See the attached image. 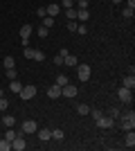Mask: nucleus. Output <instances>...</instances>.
<instances>
[{"instance_id": "obj_35", "label": "nucleus", "mask_w": 135, "mask_h": 151, "mask_svg": "<svg viewBox=\"0 0 135 151\" xmlns=\"http://www.w3.org/2000/svg\"><path fill=\"white\" fill-rule=\"evenodd\" d=\"M122 16H124V18H133V9H129V7H126V9L122 12Z\"/></svg>"}, {"instance_id": "obj_7", "label": "nucleus", "mask_w": 135, "mask_h": 151, "mask_svg": "<svg viewBox=\"0 0 135 151\" xmlns=\"http://www.w3.org/2000/svg\"><path fill=\"white\" fill-rule=\"evenodd\" d=\"M36 129H39V124L34 120H25L23 122V133H36Z\"/></svg>"}, {"instance_id": "obj_36", "label": "nucleus", "mask_w": 135, "mask_h": 151, "mask_svg": "<svg viewBox=\"0 0 135 151\" xmlns=\"http://www.w3.org/2000/svg\"><path fill=\"white\" fill-rule=\"evenodd\" d=\"M61 5H63V9H70V7H74V2L72 0H61Z\"/></svg>"}, {"instance_id": "obj_18", "label": "nucleus", "mask_w": 135, "mask_h": 151, "mask_svg": "<svg viewBox=\"0 0 135 151\" xmlns=\"http://www.w3.org/2000/svg\"><path fill=\"white\" fill-rule=\"evenodd\" d=\"M119 126H122L124 131H133V129H135V120H122Z\"/></svg>"}, {"instance_id": "obj_26", "label": "nucleus", "mask_w": 135, "mask_h": 151, "mask_svg": "<svg viewBox=\"0 0 135 151\" xmlns=\"http://www.w3.org/2000/svg\"><path fill=\"white\" fill-rule=\"evenodd\" d=\"M54 23H56V20L52 18V16H43V27H47V29H50V27L54 25Z\"/></svg>"}, {"instance_id": "obj_41", "label": "nucleus", "mask_w": 135, "mask_h": 151, "mask_svg": "<svg viewBox=\"0 0 135 151\" xmlns=\"http://www.w3.org/2000/svg\"><path fill=\"white\" fill-rule=\"evenodd\" d=\"M41 16V18H43V16H47V12H45V7H39V12H36Z\"/></svg>"}, {"instance_id": "obj_14", "label": "nucleus", "mask_w": 135, "mask_h": 151, "mask_svg": "<svg viewBox=\"0 0 135 151\" xmlns=\"http://www.w3.org/2000/svg\"><path fill=\"white\" fill-rule=\"evenodd\" d=\"M63 65H68V68H74V65H77V57H74V54H68V57H63Z\"/></svg>"}, {"instance_id": "obj_16", "label": "nucleus", "mask_w": 135, "mask_h": 151, "mask_svg": "<svg viewBox=\"0 0 135 151\" xmlns=\"http://www.w3.org/2000/svg\"><path fill=\"white\" fill-rule=\"evenodd\" d=\"M0 124H5L7 129H9V126H14V124H16V117H14V115H5V117L0 120Z\"/></svg>"}, {"instance_id": "obj_42", "label": "nucleus", "mask_w": 135, "mask_h": 151, "mask_svg": "<svg viewBox=\"0 0 135 151\" xmlns=\"http://www.w3.org/2000/svg\"><path fill=\"white\" fill-rule=\"evenodd\" d=\"M126 7H129V9H135V0H126Z\"/></svg>"}, {"instance_id": "obj_24", "label": "nucleus", "mask_w": 135, "mask_h": 151, "mask_svg": "<svg viewBox=\"0 0 135 151\" xmlns=\"http://www.w3.org/2000/svg\"><path fill=\"white\" fill-rule=\"evenodd\" d=\"M52 138H54V140H59V142H61V140L65 138V133L61 131V129H54V131H52Z\"/></svg>"}, {"instance_id": "obj_30", "label": "nucleus", "mask_w": 135, "mask_h": 151, "mask_svg": "<svg viewBox=\"0 0 135 151\" xmlns=\"http://www.w3.org/2000/svg\"><path fill=\"white\" fill-rule=\"evenodd\" d=\"M39 36H41V38L50 36V29H47V27H43V25H41V27H39Z\"/></svg>"}, {"instance_id": "obj_44", "label": "nucleus", "mask_w": 135, "mask_h": 151, "mask_svg": "<svg viewBox=\"0 0 135 151\" xmlns=\"http://www.w3.org/2000/svg\"><path fill=\"white\" fill-rule=\"evenodd\" d=\"M117 2H122V0H113V5H117Z\"/></svg>"}, {"instance_id": "obj_5", "label": "nucleus", "mask_w": 135, "mask_h": 151, "mask_svg": "<svg viewBox=\"0 0 135 151\" xmlns=\"http://www.w3.org/2000/svg\"><path fill=\"white\" fill-rule=\"evenodd\" d=\"M77 93H79V88L74 86V83H65L63 88H61V95H65V97H77Z\"/></svg>"}, {"instance_id": "obj_23", "label": "nucleus", "mask_w": 135, "mask_h": 151, "mask_svg": "<svg viewBox=\"0 0 135 151\" xmlns=\"http://www.w3.org/2000/svg\"><path fill=\"white\" fill-rule=\"evenodd\" d=\"M2 65H5V70L14 68V65H16V61H14V57H5V61H2Z\"/></svg>"}, {"instance_id": "obj_43", "label": "nucleus", "mask_w": 135, "mask_h": 151, "mask_svg": "<svg viewBox=\"0 0 135 151\" xmlns=\"http://www.w3.org/2000/svg\"><path fill=\"white\" fill-rule=\"evenodd\" d=\"M0 97H5V90H2V88H0Z\"/></svg>"}, {"instance_id": "obj_11", "label": "nucleus", "mask_w": 135, "mask_h": 151, "mask_svg": "<svg viewBox=\"0 0 135 151\" xmlns=\"http://www.w3.org/2000/svg\"><path fill=\"white\" fill-rule=\"evenodd\" d=\"M124 88H131V90L135 88V75H133V72L124 77Z\"/></svg>"}, {"instance_id": "obj_2", "label": "nucleus", "mask_w": 135, "mask_h": 151, "mask_svg": "<svg viewBox=\"0 0 135 151\" xmlns=\"http://www.w3.org/2000/svg\"><path fill=\"white\" fill-rule=\"evenodd\" d=\"M117 97H119V101H122V104H133V90L131 88H119L117 90Z\"/></svg>"}, {"instance_id": "obj_9", "label": "nucleus", "mask_w": 135, "mask_h": 151, "mask_svg": "<svg viewBox=\"0 0 135 151\" xmlns=\"http://www.w3.org/2000/svg\"><path fill=\"white\" fill-rule=\"evenodd\" d=\"M59 95H61V86L52 83L50 88H47V97H50V99H59Z\"/></svg>"}, {"instance_id": "obj_10", "label": "nucleus", "mask_w": 135, "mask_h": 151, "mask_svg": "<svg viewBox=\"0 0 135 151\" xmlns=\"http://www.w3.org/2000/svg\"><path fill=\"white\" fill-rule=\"evenodd\" d=\"M124 145L129 147V149H133V147H135V133H133V131H126V138H124Z\"/></svg>"}, {"instance_id": "obj_3", "label": "nucleus", "mask_w": 135, "mask_h": 151, "mask_svg": "<svg viewBox=\"0 0 135 151\" xmlns=\"http://www.w3.org/2000/svg\"><path fill=\"white\" fill-rule=\"evenodd\" d=\"M20 99L23 101H27V99H34V95H36V86H32V83H29V86H23V90H20Z\"/></svg>"}, {"instance_id": "obj_15", "label": "nucleus", "mask_w": 135, "mask_h": 151, "mask_svg": "<svg viewBox=\"0 0 135 151\" xmlns=\"http://www.w3.org/2000/svg\"><path fill=\"white\" fill-rule=\"evenodd\" d=\"M9 90H11V93H16V95H18L20 90H23V83H20L18 79H11V83H9Z\"/></svg>"}, {"instance_id": "obj_39", "label": "nucleus", "mask_w": 135, "mask_h": 151, "mask_svg": "<svg viewBox=\"0 0 135 151\" xmlns=\"http://www.w3.org/2000/svg\"><path fill=\"white\" fill-rule=\"evenodd\" d=\"M54 63L61 68V65H63V57H61V54H56V57H54Z\"/></svg>"}, {"instance_id": "obj_12", "label": "nucleus", "mask_w": 135, "mask_h": 151, "mask_svg": "<svg viewBox=\"0 0 135 151\" xmlns=\"http://www.w3.org/2000/svg\"><path fill=\"white\" fill-rule=\"evenodd\" d=\"M34 32V27L29 25V23H25V25L20 27V38H29V34Z\"/></svg>"}, {"instance_id": "obj_4", "label": "nucleus", "mask_w": 135, "mask_h": 151, "mask_svg": "<svg viewBox=\"0 0 135 151\" xmlns=\"http://www.w3.org/2000/svg\"><path fill=\"white\" fill-rule=\"evenodd\" d=\"M25 147H27L25 138H23V133H18V135L11 140V149H16V151H25Z\"/></svg>"}, {"instance_id": "obj_38", "label": "nucleus", "mask_w": 135, "mask_h": 151, "mask_svg": "<svg viewBox=\"0 0 135 151\" xmlns=\"http://www.w3.org/2000/svg\"><path fill=\"white\" fill-rule=\"evenodd\" d=\"M5 75L9 77V79H16V70H14V68H9V70H7V72H5Z\"/></svg>"}, {"instance_id": "obj_19", "label": "nucleus", "mask_w": 135, "mask_h": 151, "mask_svg": "<svg viewBox=\"0 0 135 151\" xmlns=\"http://www.w3.org/2000/svg\"><path fill=\"white\" fill-rule=\"evenodd\" d=\"M119 120H135V111H133V108H129V111L119 113Z\"/></svg>"}, {"instance_id": "obj_25", "label": "nucleus", "mask_w": 135, "mask_h": 151, "mask_svg": "<svg viewBox=\"0 0 135 151\" xmlns=\"http://www.w3.org/2000/svg\"><path fill=\"white\" fill-rule=\"evenodd\" d=\"M9 149H11V142H9L7 138H2L0 140V151H9Z\"/></svg>"}, {"instance_id": "obj_31", "label": "nucleus", "mask_w": 135, "mask_h": 151, "mask_svg": "<svg viewBox=\"0 0 135 151\" xmlns=\"http://www.w3.org/2000/svg\"><path fill=\"white\" fill-rule=\"evenodd\" d=\"M90 115H92V117H95V120H99V117H101V111H97V108H90Z\"/></svg>"}, {"instance_id": "obj_13", "label": "nucleus", "mask_w": 135, "mask_h": 151, "mask_svg": "<svg viewBox=\"0 0 135 151\" xmlns=\"http://www.w3.org/2000/svg\"><path fill=\"white\" fill-rule=\"evenodd\" d=\"M36 133H39V138L43 140V142H47V140H52V131H50V129H41V131H39V129H36Z\"/></svg>"}, {"instance_id": "obj_27", "label": "nucleus", "mask_w": 135, "mask_h": 151, "mask_svg": "<svg viewBox=\"0 0 135 151\" xmlns=\"http://www.w3.org/2000/svg\"><path fill=\"white\" fill-rule=\"evenodd\" d=\"M65 16H68L70 20H74V18H77V9H74V7H70V9H65Z\"/></svg>"}, {"instance_id": "obj_20", "label": "nucleus", "mask_w": 135, "mask_h": 151, "mask_svg": "<svg viewBox=\"0 0 135 151\" xmlns=\"http://www.w3.org/2000/svg\"><path fill=\"white\" fill-rule=\"evenodd\" d=\"M54 83H56V86H61V88H63L65 83H70V79H68V77H65V75H59V77H56V81H54Z\"/></svg>"}, {"instance_id": "obj_45", "label": "nucleus", "mask_w": 135, "mask_h": 151, "mask_svg": "<svg viewBox=\"0 0 135 151\" xmlns=\"http://www.w3.org/2000/svg\"><path fill=\"white\" fill-rule=\"evenodd\" d=\"M72 2H77V0H72Z\"/></svg>"}, {"instance_id": "obj_21", "label": "nucleus", "mask_w": 135, "mask_h": 151, "mask_svg": "<svg viewBox=\"0 0 135 151\" xmlns=\"http://www.w3.org/2000/svg\"><path fill=\"white\" fill-rule=\"evenodd\" d=\"M34 54H36V50H34V47H29V45L23 50V57H25V59H34Z\"/></svg>"}, {"instance_id": "obj_22", "label": "nucleus", "mask_w": 135, "mask_h": 151, "mask_svg": "<svg viewBox=\"0 0 135 151\" xmlns=\"http://www.w3.org/2000/svg\"><path fill=\"white\" fill-rule=\"evenodd\" d=\"M77 113L79 115H88L90 113V106H88V104H79V106H77Z\"/></svg>"}, {"instance_id": "obj_34", "label": "nucleus", "mask_w": 135, "mask_h": 151, "mask_svg": "<svg viewBox=\"0 0 135 151\" xmlns=\"http://www.w3.org/2000/svg\"><path fill=\"white\" fill-rule=\"evenodd\" d=\"M34 61H45V54L41 50H36V54H34Z\"/></svg>"}, {"instance_id": "obj_33", "label": "nucleus", "mask_w": 135, "mask_h": 151, "mask_svg": "<svg viewBox=\"0 0 135 151\" xmlns=\"http://www.w3.org/2000/svg\"><path fill=\"white\" fill-rule=\"evenodd\" d=\"M77 9H88V0H77Z\"/></svg>"}, {"instance_id": "obj_8", "label": "nucleus", "mask_w": 135, "mask_h": 151, "mask_svg": "<svg viewBox=\"0 0 135 151\" xmlns=\"http://www.w3.org/2000/svg\"><path fill=\"white\" fill-rule=\"evenodd\" d=\"M45 12H47V16H52V18H56L59 14H61V7L56 5V2H52V5L45 7Z\"/></svg>"}, {"instance_id": "obj_29", "label": "nucleus", "mask_w": 135, "mask_h": 151, "mask_svg": "<svg viewBox=\"0 0 135 151\" xmlns=\"http://www.w3.org/2000/svg\"><path fill=\"white\" fill-rule=\"evenodd\" d=\"M119 113H122L119 108H110V111H108V115L113 117V120H119Z\"/></svg>"}, {"instance_id": "obj_40", "label": "nucleus", "mask_w": 135, "mask_h": 151, "mask_svg": "<svg viewBox=\"0 0 135 151\" xmlns=\"http://www.w3.org/2000/svg\"><path fill=\"white\" fill-rule=\"evenodd\" d=\"M77 32L81 34V36H84V34H88V27H86V25H79V27H77Z\"/></svg>"}, {"instance_id": "obj_1", "label": "nucleus", "mask_w": 135, "mask_h": 151, "mask_svg": "<svg viewBox=\"0 0 135 151\" xmlns=\"http://www.w3.org/2000/svg\"><path fill=\"white\" fill-rule=\"evenodd\" d=\"M77 68V77H79V81H88L90 79V65H86V63H79V65H74Z\"/></svg>"}, {"instance_id": "obj_32", "label": "nucleus", "mask_w": 135, "mask_h": 151, "mask_svg": "<svg viewBox=\"0 0 135 151\" xmlns=\"http://www.w3.org/2000/svg\"><path fill=\"white\" fill-rule=\"evenodd\" d=\"M7 108H9V101L5 97H0V111H7Z\"/></svg>"}, {"instance_id": "obj_28", "label": "nucleus", "mask_w": 135, "mask_h": 151, "mask_svg": "<svg viewBox=\"0 0 135 151\" xmlns=\"http://www.w3.org/2000/svg\"><path fill=\"white\" fill-rule=\"evenodd\" d=\"M16 135H18V133L14 131L11 126H9V129H7V133H5V138H7V140H9V142H11V140H14V138H16Z\"/></svg>"}, {"instance_id": "obj_37", "label": "nucleus", "mask_w": 135, "mask_h": 151, "mask_svg": "<svg viewBox=\"0 0 135 151\" xmlns=\"http://www.w3.org/2000/svg\"><path fill=\"white\" fill-rule=\"evenodd\" d=\"M68 29H70V32H77V20H70V23H68Z\"/></svg>"}, {"instance_id": "obj_6", "label": "nucleus", "mask_w": 135, "mask_h": 151, "mask_svg": "<svg viewBox=\"0 0 135 151\" xmlns=\"http://www.w3.org/2000/svg\"><path fill=\"white\" fill-rule=\"evenodd\" d=\"M97 122V126H99V129H110V126H115V120H113V117H106V115H101V117H99V120H95Z\"/></svg>"}, {"instance_id": "obj_17", "label": "nucleus", "mask_w": 135, "mask_h": 151, "mask_svg": "<svg viewBox=\"0 0 135 151\" xmlns=\"http://www.w3.org/2000/svg\"><path fill=\"white\" fill-rule=\"evenodd\" d=\"M90 18L88 9H77V20H81V23H86V20Z\"/></svg>"}]
</instances>
